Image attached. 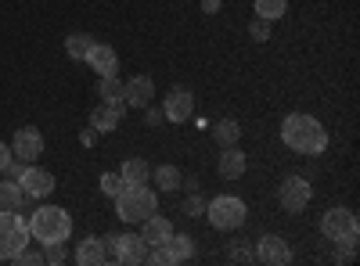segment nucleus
I'll use <instances>...</instances> for the list:
<instances>
[{"mask_svg": "<svg viewBox=\"0 0 360 266\" xmlns=\"http://www.w3.org/2000/svg\"><path fill=\"white\" fill-rule=\"evenodd\" d=\"M281 144L292 147L295 155H321L328 147V130L314 119V115L292 112L288 119L281 123Z\"/></svg>", "mask_w": 360, "mask_h": 266, "instance_id": "obj_1", "label": "nucleus"}, {"mask_svg": "<svg viewBox=\"0 0 360 266\" xmlns=\"http://www.w3.org/2000/svg\"><path fill=\"white\" fill-rule=\"evenodd\" d=\"M152 213H159V194L148 184H127L115 194V216L123 223H144Z\"/></svg>", "mask_w": 360, "mask_h": 266, "instance_id": "obj_2", "label": "nucleus"}, {"mask_svg": "<svg viewBox=\"0 0 360 266\" xmlns=\"http://www.w3.org/2000/svg\"><path fill=\"white\" fill-rule=\"evenodd\" d=\"M29 234L40 245H54V241H69L72 234V216L62 209V205H40L29 220Z\"/></svg>", "mask_w": 360, "mask_h": 266, "instance_id": "obj_3", "label": "nucleus"}, {"mask_svg": "<svg viewBox=\"0 0 360 266\" xmlns=\"http://www.w3.org/2000/svg\"><path fill=\"white\" fill-rule=\"evenodd\" d=\"M105 241V262H123V266H141L148 262V248L141 234H112V238H101Z\"/></svg>", "mask_w": 360, "mask_h": 266, "instance_id": "obj_4", "label": "nucleus"}, {"mask_svg": "<svg viewBox=\"0 0 360 266\" xmlns=\"http://www.w3.org/2000/svg\"><path fill=\"white\" fill-rule=\"evenodd\" d=\"M249 216V205L234 194H220L213 201H205V220L213 223L217 230H238Z\"/></svg>", "mask_w": 360, "mask_h": 266, "instance_id": "obj_5", "label": "nucleus"}, {"mask_svg": "<svg viewBox=\"0 0 360 266\" xmlns=\"http://www.w3.org/2000/svg\"><path fill=\"white\" fill-rule=\"evenodd\" d=\"M29 223L18 213H4L0 209V259H11L15 252H22L29 245Z\"/></svg>", "mask_w": 360, "mask_h": 266, "instance_id": "obj_6", "label": "nucleus"}, {"mask_svg": "<svg viewBox=\"0 0 360 266\" xmlns=\"http://www.w3.org/2000/svg\"><path fill=\"white\" fill-rule=\"evenodd\" d=\"M321 234L328 241H356V234H360V223L349 209H328L321 216Z\"/></svg>", "mask_w": 360, "mask_h": 266, "instance_id": "obj_7", "label": "nucleus"}, {"mask_svg": "<svg viewBox=\"0 0 360 266\" xmlns=\"http://www.w3.org/2000/svg\"><path fill=\"white\" fill-rule=\"evenodd\" d=\"M278 198H281L285 213H303L310 205V198H314V187H310V180H303V176H288V180L281 184V191H278Z\"/></svg>", "mask_w": 360, "mask_h": 266, "instance_id": "obj_8", "label": "nucleus"}, {"mask_svg": "<svg viewBox=\"0 0 360 266\" xmlns=\"http://www.w3.org/2000/svg\"><path fill=\"white\" fill-rule=\"evenodd\" d=\"M162 115L169 123H188L195 115V94L188 91V86H173V91L166 94V101H162Z\"/></svg>", "mask_w": 360, "mask_h": 266, "instance_id": "obj_9", "label": "nucleus"}, {"mask_svg": "<svg viewBox=\"0 0 360 266\" xmlns=\"http://www.w3.org/2000/svg\"><path fill=\"white\" fill-rule=\"evenodd\" d=\"M11 155L22 162H37L44 155V133L37 126H18V133L11 140Z\"/></svg>", "mask_w": 360, "mask_h": 266, "instance_id": "obj_10", "label": "nucleus"}, {"mask_svg": "<svg viewBox=\"0 0 360 266\" xmlns=\"http://www.w3.org/2000/svg\"><path fill=\"white\" fill-rule=\"evenodd\" d=\"M256 259L270 262V266H285V262H292V248H288L285 238H278V234H266L256 245Z\"/></svg>", "mask_w": 360, "mask_h": 266, "instance_id": "obj_11", "label": "nucleus"}, {"mask_svg": "<svg viewBox=\"0 0 360 266\" xmlns=\"http://www.w3.org/2000/svg\"><path fill=\"white\" fill-rule=\"evenodd\" d=\"M123 98H127V108H148L155 98V79L152 76H134L130 83H123Z\"/></svg>", "mask_w": 360, "mask_h": 266, "instance_id": "obj_12", "label": "nucleus"}, {"mask_svg": "<svg viewBox=\"0 0 360 266\" xmlns=\"http://www.w3.org/2000/svg\"><path fill=\"white\" fill-rule=\"evenodd\" d=\"M22 191L29 194V198H47L51 191H54V176L47 173V169H40V166H25V173H22Z\"/></svg>", "mask_w": 360, "mask_h": 266, "instance_id": "obj_13", "label": "nucleus"}, {"mask_svg": "<svg viewBox=\"0 0 360 266\" xmlns=\"http://www.w3.org/2000/svg\"><path fill=\"white\" fill-rule=\"evenodd\" d=\"M141 238H144V245L148 248H159V245H166L169 238H173V223L166 220V216H159V213H152L144 223H141Z\"/></svg>", "mask_w": 360, "mask_h": 266, "instance_id": "obj_14", "label": "nucleus"}, {"mask_svg": "<svg viewBox=\"0 0 360 266\" xmlns=\"http://www.w3.org/2000/svg\"><path fill=\"white\" fill-rule=\"evenodd\" d=\"M83 62L94 69L98 76H115V72H119V58H115V51H112L108 44H90V51H86Z\"/></svg>", "mask_w": 360, "mask_h": 266, "instance_id": "obj_15", "label": "nucleus"}, {"mask_svg": "<svg viewBox=\"0 0 360 266\" xmlns=\"http://www.w3.org/2000/svg\"><path fill=\"white\" fill-rule=\"evenodd\" d=\"M217 173L224 176V180H238V176H245V152H242V147L227 144L220 162H217Z\"/></svg>", "mask_w": 360, "mask_h": 266, "instance_id": "obj_16", "label": "nucleus"}, {"mask_svg": "<svg viewBox=\"0 0 360 266\" xmlns=\"http://www.w3.org/2000/svg\"><path fill=\"white\" fill-rule=\"evenodd\" d=\"M98 98H101V105H108V108H115V112H123V108H127L123 83H119L115 76H101V83H98Z\"/></svg>", "mask_w": 360, "mask_h": 266, "instance_id": "obj_17", "label": "nucleus"}, {"mask_svg": "<svg viewBox=\"0 0 360 266\" xmlns=\"http://www.w3.org/2000/svg\"><path fill=\"white\" fill-rule=\"evenodd\" d=\"M25 201H29V194L22 191L18 180H4V184H0V209H4V213H18Z\"/></svg>", "mask_w": 360, "mask_h": 266, "instance_id": "obj_18", "label": "nucleus"}, {"mask_svg": "<svg viewBox=\"0 0 360 266\" xmlns=\"http://www.w3.org/2000/svg\"><path fill=\"white\" fill-rule=\"evenodd\" d=\"M76 262L79 266H101L105 262V241L101 238H83L76 248Z\"/></svg>", "mask_w": 360, "mask_h": 266, "instance_id": "obj_19", "label": "nucleus"}, {"mask_svg": "<svg viewBox=\"0 0 360 266\" xmlns=\"http://www.w3.org/2000/svg\"><path fill=\"white\" fill-rule=\"evenodd\" d=\"M119 176H123L127 184H148L152 180V166H148L144 159H127L123 169H119Z\"/></svg>", "mask_w": 360, "mask_h": 266, "instance_id": "obj_20", "label": "nucleus"}, {"mask_svg": "<svg viewBox=\"0 0 360 266\" xmlns=\"http://www.w3.org/2000/svg\"><path fill=\"white\" fill-rule=\"evenodd\" d=\"M119 115H123V112H115L108 105H98L94 112H90V126H94L98 133H112L119 126Z\"/></svg>", "mask_w": 360, "mask_h": 266, "instance_id": "obj_21", "label": "nucleus"}, {"mask_svg": "<svg viewBox=\"0 0 360 266\" xmlns=\"http://www.w3.org/2000/svg\"><path fill=\"white\" fill-rule=\"evenodd\" d=\"M166 248H169L173 262H188V259L195 255V238H188V234H176V230H173V238L166 241Z\"/></svg>", "mask_w": 360, "mask_h": 266, "instance_id": "obj_22", "label": "nucleus"}, {"mask_svg": "<svg viewBox=\"0 0 360 266\" xmlns=\"http://www.w3.org/2000/svg\"><path fill=\"white\" fill-rule=\"evenodd\" d=\"M152 180L159 184V191H176L184 176H180L176 166H159V169H152Z\"/></svg>", "mask_w": 360, "mask_h": 266, "instance_id": "obj_23", "label": "nucleus"}, {"mask_svg": "<svg viewBox=\"0 0 360 266\" xmlns=\"http://www.w3.org/2000/svg\"><path fill=\"white\" fill-rule=\"evenodd\" d=\"M213 137H217V144H220V147L238 144V137H242V126H238L234 119H220V123L213 126Z\"/></svg>", "mask_w": 360, "mask_h": 266, "instance_id": "obj_24", "label": "nucleus"}, {"mask_svg": "<svg viewBox=\"0 0 360 266\" xmlns=\"http://www.w3.org/2000/svg\"><path fill=\"white\" fill-rule=\"evenodd\" d=\"M285 11H288V0H256V18L278 22Z\"/></svg>", "mask_w": 360, "mask_h": 266, "instance_id": "obj_25", "label": "nucleus"}, {"mask_svg": "<svg viewBox=\"0 0 360 266\" xmlns=\"http://www.w3.org/2000/svg\"><path fill=\"white\" fill-rule=\"evenodd\" d=\"M90 44H94V36H86V33H72V36L65 40V54H69V58H76V62H83L86 51H90Z\"/></svg>", "mask_w": 360, "mask_h": 266, "instance_id": "obj_26", "label": "nucleus"}, {"mask_svg": "<svg viewBox=\"0 0 360 266\" xmlns=\"http://www.w3.org/2000/svg\"><path fill=\"white\" fill-rule=\"evenodd\" d=\"M123 187H127V180H123L119 173H105V176H101V191H105L108 198H115V194L123 191Z\"/></svg>", "mask_w": 360, "mask_h": 266, "instance_id": "obj_27", "label": "nucleus"}, {"mask_svg": "<svg viewBox=\"0 0 360 266\" xmlns=\"http://www.w3.org/2000/svg\"><path fill=\"white\" fill-rule=\"evenodd\" d=\"M249 36H252L256 44L270 40V22H266V18H252V25H249Z\"/></svg>", "mask_w": 360, "mask_h": 266, "instance_id": "obj_28", "label": "nucleus"}, {"mask_svg": "<svg viewBox=\"0 0 360 266\" xmlns=\"http://www.w3.org/2000/svg\"><path fill=\"white\" fill-rule=\"evenodd\" d=\"M44 262H65V241H54V245H44Z\"/></svg>", "mask_w": 360, "mask_h": 266, "instance_id": "obj_29", "label": "nucleus"}, {"mask_svg": "<svg viewBox=\"0 0 360 266\" xmlns=\"http://www.w3.org/2000/svg\"><path fill=\"white\" fill-rule=\"evenodd\" d=\"M184 216H188V220H198V216H205V201H202L198 194H191V198L184 201Z\"/></svg>", "mask_w": 360, "mask_h": 266, "instance_id": "obj_30", "label": "nucleus"}, {"mask_svg": "<svg viewBox=\"0 0 360 266\" xmlns=\"http://www.w3.org/2000/svg\"><path fill=\"white\" fill-rule=\"evenodd\" d=\"M25 166H29V162H22V159H11V162L4 166V176H8V180H22Z\"/></svg>", "mask_w": 360, "mask_h": 266, "instance_id": "obj_31", "label": "nucleus"}, {"mask_svg": "<svg viewBox=\"0 0 360 266\" xmlns=\"http://www.w3.org/2000/svg\"><path fill=\"white\" fill-rule=\"evenodd\" d=\"M11 259H15L18 266H22V262H25V266H37V262H44V255H37V252H29V248H22V252H15Z\"/></svg>", "mask_w": 360, "mask_h": 266, "instance_id": "obj_32", "label": "nucleus"}, {"mask_svg": "<svg viewBox=\"0 0 360 266\" xmlns=\"http://www.w3.org/2000/svg\"><path fill=\"white\" fill-rule=\"evenodd\" d=\"M15 155H11V144H0V173H4V166L11 162Z\"/></svg>", "mask_w": 360, "mask_h": 266, "instance_id": "obj_33", "label": "nucleus"}, {"mask_svg": "<svg viewBox=\"0 0 360 266\" xmlns=\"http://www.w3.org/2000/svg\"><path fill=\"white\" fill-rule=\"evenodd\" d=\"M148 108H152V105H148ZM166 119V115H162V108H152V112H148V123H152V126H159Z\"/></svg>", "mask_w": 360, "mask_h": 266, "instance_id": "obj_34", "label": "nucleus"}, {"mask_svg": "<svg viewBox=\"0 0 360 266\" xmlns=\"http://www.w3.org/2000/svg\"><path fill=\"white\" fill-rule=\"evenodd\" d=\"M202 11L205 15H217L220 11V0H202Z\"/></svg>", "mask_w": 360, "mask_h": 266, "instance_id": "obj_35", "label": "nucleus"}]
</instances>
